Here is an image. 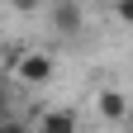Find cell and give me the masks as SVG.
I'll list each match as a JSON object with an SVG mask.
<instances>
[{"mask_svg":"<svg viewBox=\"0 0 133 133\" xmlns=\"http://www.w3.org/2000/svg\"><path fill=\"white\" fill-rule=\"evenodd\" d=\"M0 62H5V43H0Z\"/></svg>","mask_w":133,"mask_h":133,"instance_id":"cell-10","label":"cell"},{"mask_svg":"<svg viewBox=\"0 0 133 133\" xmlns=\"http://www.w3.org/2000/svg\"><path fill=\"white\" fill-rule=\"evenodd\" d=\"M38 133H81V114L71 105H52L38 114Z\"/></svg>","mask_w":133,"mask_h":133,"instance_id":"cell-3","label":"cell"},{"mask_svg":"<svg viewBox=\"0 0 133 133\" xmlns=\"http://www.w3.org/2000/svg\"><path fill=\"white\" fill-rule=\"evenodd\" d=\"M124 133H133V109H128V119H124Z\"/></svg>","mask_w":133,"mask_h":133,"instance_id":"cell-9","label":"cell"},{"mask_svg":"<svg viewBox=\"0 0 133 133\" xmlns=\"http://www.w3.org/2000/svg\"><path fill=\"white\" fill-rule=\"evenodd\" d=\"M95 109H100V119H105V124H124V119H128V109H133V100H128L124 90L105 86V90L95 95Z\"/></svg>","mask_w":133,"mask_h":133,"instance_id":"cell-4","label":"cell"},{"mask_svg":"<svg viewBox=\"0 0 133 133\" xmlns=\"http://www.w3.org/2000/svg\"><path fill=\"white\" fill-rule=\"evenodd\" d=\"M52 71H57V62L48 57V52H24L19 62H14V76H19L24 86H48Z\"/></svg>","mask_w":133,"mask_h":133,"instance_id":"cell-2","label":"cell"},{"mask_svg":"<svg viewBox=\"0 0 133 133\" xmlns=\"http://www.w3.org/2000/svg\"><path fill=\"white\" fill-rule=\"evenodd\" d=\"M5 5L14 14H38V10H48V0H5Z\"/></svg>","mask_w":133,"mask_h":133,"instance_id":"cell-6","label":"cell"},{"mask_svg":"<svg viewBox=\"0 0 133 133\" xmlns=\"http://www.w3.org/2000/svg\"><path fill=\"white\" fill-rule=\"evenodd\" d=\"M0 133H38V124H29V119H14V114H5V119H0Z\"/></svg>","mask_w":133,"mask_h":133,"instance_id":"cell-5","label":"cell"},{"mask_svg":"<svg viewBox=\"0 0 133 133\" xmlns=\"http://www.w3.org/2000/svg\"><path fill=\"white\" fill-rule=\"evenodd\" d=\"M114 19H119V24H133V0H114Z\"/></svg>","mask_w":133,"mask_h":133,"instance_id":"cell-7","label":"cell"},{"mask_svg":"<svg viewBox=\"0 0 133 133\" xmlns=\"http://www.w3.org/2000/svg\"><path fill=\"white\" fill-rule=\"evenodd\" d=\"M48 24L57 38H81L86 29V0H52L48 5Z\"/></svg>","mask_w":133,"mask_h":133,"instance_id":"cell-1","label":"cell"},{"mask_svg":"<svg viewBox=\"0 0 133 133\" xmlns=\"http://www.w3.org/2000/svg\"><path fill=\"white\" fill-rule=\"evenodd\" d=\"M5 114H10V90L0 86V119H5Z\"/></svg>","mask_w":133,"mask_h":133,"instance_id":"cell-8","label":"cell"}]
</instances>
